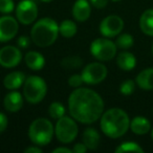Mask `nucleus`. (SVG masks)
Returning <instances> with one entry per match:
<instances>
[{
    "instance_id": "nucleus-11",
    "label": "nucleus",
    "mask_w": 153,
    "mask_h": 153,
    "mask_svg": "<svg viewBox=\"0 0 153 153\" xmlns=\"http://www.w3.org/2000/svg\"><path fill=\"white\" fill-rule=\"evenodd\" d=\"M22 60L20 49L13 45H7L0 49V65L5 68H13L17 66Z\"/></svg>"
},
{
    "instance_id": "nucleus-13",
    "label": "nucleus",
    "mask_w": 153,
    "mask_h": 153,
    "mask_svg": "<svg viewBox=\"0 0 153 153\" xmlns=\"http://www.w3.org/2000/svg\"><path fill=\"white\" fill-rule=\"evenodd\" d=\"M3 106L9 112H18L23 106V97L18 91H11L3 99Z\"/></svg>"
},
{
    "instance_id": "nucleus-18",
    "label": "nucleus",
    "mask_w": 153,
    "mask_h": 153,
    "mask_svg": "<svg viewBox=\"0 0 153 153\" xmlns=\"http://www.w3.org/2000/svg\"><path fill=\"white\" fill-rule=\"evenodd\" d=\"M150 128V122L144 117H135L132 121H130V129L133 133L138 134V135H144L148 133Z\"/></svg>"
},
{
    "instance_id": "nucleus-8",
    "label": "nucleus",
    "mask_w": 153,
    "mask_h": 153,
    "mask_svg": "<svg viewBox=\"0 0 153 153\" xmlns=\"http://www.w3.org/2000/svg\"><path fill=\"white\" fill-rule=\"evenodd\" d=\"M107 68L100 62H94L86 65L82 70V79L84 83L96 85L103 82L107 76Z\"/></svg>"
},
{
    "instance_id": "nucleus-19",
    "label": "nucleus",
    "mask_w": 153,
    "mask_h": 153,
    "mask_svg": "<svg viewBox=\"0 0 153 153\" xmlns=\"http://www.w3.org/2000/svg\"><path fill=\"white\" fill-rule=\"evenodd\" d=\"M136 84L145 90L153 89V68H146L142 70L136 76Z\"/></svg>"
},
{
    "instance_id": "nucleus-28",
    "label": "nucleus",
    "mask_w": 153,
    "mask_h": 153,
    "mask_svg": "<svg viewBox=\"0 0 153 153\" xmlns=\"http://www.w3.org/2000/svg\"><path fill=\"white\" fill-rule=\"evenodd\" d=\"M15 9L13 0H0V13L7 15L12 13Z\"/></svg>"
},
{
    "instance_id": "nucleus-6",
    "label": "nucleus",
    "mask_w": 153,
    "mask_h": 153,
    "mask_svg": "<svg viewBox=\"0 0 153 153\" xmlns=\"http://www.w3.org/2000/svg\"><path fill=\"white\" fill-rule=\"evenodd\" d=\"M78 132L79 128L74 117L64 115L57 120V124L55 126V134L59 142L63 144H69L74 142L78 135Z\"/></svg>"
},
{
    "instance_id": "nucleus-35",
    "label": "nucleus",
    "mask_w": 153,
    "mask_h": 153,
    "mask_svg": "<svg viewBox=\"0 0 153 153\" xmlns=\"http://www.w3.org/2000/svg\"><path fill=\"white\" fill-rule=\"evenodd\" d=\"M25 153H42V150L41 148H38V147H28L24 150Z\"/></svg>"
},
{
    "instance_id": "nucleus-29",
    "label": "nucleus",
    "mask_w": 153,
    "mask_h": 153,
    "mask_svg": "<svg viewBox=\"0 0 153 153\" xmlns=\"http://www.w3.org/2000/svg\"><path fill=\"white\" fill-rule=\"evenodd\" d=\"M84 83L83 79H82V76L81 74H72L70 76V78L68 79V84H69L70 87L72 88H79L82 84Z\"/></svg>"
},
{
    "instance_id": "nucleus-39",
    "label": "nucleus",
    "mask_w": 153,
    "mask_h": 153,
    "mask_svg": "<svg viewBox=\"0 0 153 153\" xmlns=\"http://www.w3.org/2000/svg\"><path fill=\"white\" fill-rule=\"evenodd\" d=\"M152 53H153V45H152Z\"/></svg>"
},
{
    "instance_id": "nucleus-37",
    "label": "nucleus",
    "mask_w": 153,
    "mask_h": 153,
    "mask_svg": "<svg viewBox=\"0 0 153 153\" xmlns=\"http://www.w3.org/2000/svg\"><path fill=\"white\" fill-rule=\"evenodd\" d=\"M111 1H113V2H119V1H121V0H111Z\"/></svg>"
},
{
    "instance_id": "nucleus-31",
    "label": "nucleus",
    "mask_w": 153,
    "mask_h": 153,
    "mask_svg": "<svg viewBox=\"0 0 153 153\" xmlns=\"http://www.w3.org/2000/svg\"><path fill=\"white\" fill-rule=\"evenodd\" d=\"M88 150V148L85 146L84 143H78L74 146L72 148V152L74 153H86Z\"/></svg>"
},
{
    "instance_id": "nucleus-27",
    "label": "nucleus",
    "mask_w": 153,
    "mask_h": 153,
    "mask_svg": "<svg viewBox=\"0 0 153 153\" xmlns=\"http://www.w3.org/2000/svg\"><path fill=\"white\" fill-rule=\"evenodd\" d=\"M134 89H135V83L132 80H126L120 86V91L124 96H130V94H132Z\"/></svg>"
},
{
    "instance_id": "nucleus-25",
    "label": "nucleus",
    "mask_w": 153,
    "mask_h": 153,
    "mask_svg": "<svg viewBox=\"0 0 153 153\" xmlns=\"http://www.w3.org/2000/svg\"><path fill=\"white\" fill-rule=\"evenodd\" d=\"M48 114L51 115V117H53V119L59 120L60 117L65 115V107L60 102H53L49 105Z\"/></svg>"
},
{
    "instance_id": "nucleus-9",
    "label": "nucleus",
    "mask_w": 153,
    "mask_h": 153,
    "mask_svg": "<svg viewBox=\"0 0 153 153\" xmlns=\"http://www.w3.org/2000/svg\"><path fill=\"white\" fill-rule=\"evenodd\" d=\"M16 17L22 24H32L38 17V7L32 0H22L16 7Z\"/></svg>"
},
{
    "instance_id": "nucleus-32",
    "label": "nucleus",
    "mask_w": 153,
    "mask_h": 153,
    "mask_svg": "<svg viewBox=\"0 0 153 153\" xmlns=\"http://www.w3.org/2000/svg\"><path fill=\"white\" fill-rule=\"evenodd\" d=\"M7 124H9V122H7V115H5L4 113L0 112V133L7 129Z\"/></svg>"
},
{
    "instance_id": "nucleus-12",
    "label": "nucleus",
    "mask_w": 153,
    "mask_h": 153,
    "mask_svg": "<svg viewBox=\"0 0 153 153\" xmlns=\"http://www.w3.org/2000/svg\"><path fill=\"white\" fill-rule=\"evenodd\" d=\"M18 21L12 16L0 17V42H7L12 40L18 33Z\"/></svg>"
},
{
    "instance_id": "nucleus-4",
    "label": "nucleus",
    "mask_w": 153,
    "mask_h": 153,
    "mask_svg": "<svg viewBox=\"0 0 153 153\" xmlns=\"http://www.w3.org/2000/svg\"><path fill=\"white\" fill-rule=\"evenodd\" d=\"M55 128L45 117L36 119L28 128V137L37 146H46L53 140Z\"/></svg>"
},
{
    "instance_id": "nucleus-7",
    "label": "nucleus",
    "mask_w": 153,
    "mask_h": 153,
    "mask_svg": "<svg viewBox=\"0 0 153 153\" xmlns=\"http://www.w3.org/2000/svg\"><path fill=\"white\" fill-rule=\"evenodd\" d=\"M117 44L108 38H98L90 45V53L99 61H110L117 55Z\"/></svg>"
},
{
    "instance_id": "nucleus-22",
    "label": "nucleus",
    "mask_w": 153,
    "mask_h": 153,
    "mask_svg": "<svg viewBox=\"0 0 153 153\" xmlns=\"http://www.w3.org/2000/svg\"><path fill=\"white\" fill-rule=\"evenodd\" d=\"M59 33L64 38H71L76 34V25L71 20H64L59 25Z\"/></svg>"
},
{
    "instance_id": "nucleus-38",
    "label": "nucleus",
    "mask_w": 153,
    "mask_h": 153,
    "mask_svg": "<svg viewBox=\"0 0 153 153\" xmlns=\"http://www.w3.org/2000/svg\"><path fill=\"white\" fill-rule=\"evenodd\" d=\"M151 136H152V140H153V129H152V132H151Z\"/></svg>"
},
{
    "instance_id": "nucleus-16",
    "label": "nucleus",
    "mask_w": 153,
    "mask_h": 153,
    "mask_svg": "<svg viewBox=\"0 0 153 153\" xmlns=\"http://www.w3.org/2000/svg\"><path fill=\"white\" fill-rule=\"evenodd\" d=\"M24 61L27 67L35 71L41 70L45 65L44 57L38 51H28L24 57Z\"/></svg>"
},
{
    "instance_id": "nucleus-33",
    "label": "nucleus",
    "mask_w": 153,
    "mask_h": 153,
    "mask_svg": "<svg viewBox=\"0 0 153 153\" xmlns=\"http://www.w3.org/2000/svg\"><path fill=\"white\" fill-rule=\"evenodd\" d=\"M89 2L97 9H104L108 3V0H89Z\"/></svg>"
},
{
    "instance_id": "nucleus-3",
    "label": "nucleus",
    "mask_w": 153,
    "mask_h": 153,
    "mask_svg": "<svg viewBox=\"0 0 153 153\" xmlns=\"http://www.w3.org/2000/svg\"><path fill=\"white\" fill-rule=\"evenodd\" d=\"M59 34V25L51 18L38 20L30 30L33 42L39 47H47L56 42Z\"/></svg>"
},
{
    "instance_id": "nucleus-34",
    "label": "nucleus",
    "mask_w": 153,
    "mask_h": 153,
    "mask_svg": "<svg viewBox=\"0 0 153 153\" xmlns=\"http://www.w3.org/2000/svg\"><path fill=\"white\" fill-rule=\"evenodd\" d=\"M53 153H72V150L66 148V147H59V148H56L53 151Z\"/></svg>"
},
{
    "instance_id": "nucleus-17",
    "label": "nucleus",
    "mask_w": 153,
    "mask_h": 153,
    "mask_svg": "<svg viewBox=\"0 0 153 153\" xmlns=\"http://www.w3.org/2000/svg\"><path fill=\"white\" fill-rule=\"evenodd\" d=\"M82 140L88 150H96L100 144V134L94 128H86L82 135Z\"/></svg>"
},
{
    "instance_id": "nucleus-2",
    "label": "nucleus",
    "mask_w": 153,
    "mask_h": 153,
    "mask_svg": "<svg viewBox=\"0 0 153 153\" xmlns=\"http://www.w3.org/2000/svg\"><path fill=\"white\" fill-rule=\"evenodd\" d=\"M129 128V117L121 108L108 109L101 117V129L105 135L110 138L121 137Z\"/></svg>"
},
{
    "instance_id": "nucleus-10",
    "label": "nucleus",
    "mask_w": 153,
    "mask_h": 153,
    "mask_svg": "<svg viewBox=\"0 0 153 153\" xmlns=\"http://www.w3.org/2000/svg\"><path fill=\"white\" fill-rule=\"evenodd\" d=\"M124 27V21L120 16L110 15L105 17L100 24V32L106 38L119 36Z\"/></svg>"
},
{
    "instance_id": "nucleus-24",
    "label": "nucleus",
    "mask_w": 153,
    "mask_h": 153,
    "mask_svg": "<svg viewBox=\"0 0 153 153\" xmlns=\"http://www.w3.org/2000/svg\"><path fill=\"white\" fill-rule=\"evenodd\" d=\"M117 153H123V152H138L143 153L144 150L138 144L134 142H124L115 149Z\"/></svg>"
},
{
    "instance_id": "nucleus-20",
    "label": "nucleus",
    "mask_w": 153,
    "mask_h": 153,
    "mask_svg": "<svg viewBox=\"0 0 153 153\" xmlns=\"http://www.w3.org/2000/svg\"><path fill=\"white\" fill-rule=\"evenodd\" d=\"M117 64L121 69L125 71H130L132 70L136 65V59L131 53L128 51H123L119 53L117 58Z\"/></svg>"
},
{
    "instance_id": "nucleus-36",
    "label": "nucleus",
    "mask_w": 153,
    "mask_h": 153,
    "mask_svg": "<svg viewBox=\"0 0 153 153\" xmlns=\"http://www.w3.org/2000/svg\"><path fill=\"white\" fill-rule=\"evenodd\" d=\"M41 1H42V2L47 3V2H51V1H53V0H41Z\"/></svg>"
},
{
    "instance_id": "nucleus-1",
    "label": "nucleus",
    "mask_w": 153,
    "mask_h": 153,
    "mask_svg": "<svg viewBox=\"0 0 153 153\" xmlns=\"http://www.w3.org/2000/svg\"><path fill=\"white\" fill-rule=\"evenodd\" d=\"M68 110L76 121L88 125L101 119L104 112V101L92 89L74 88L68 98Z\"/></svg>"
},
{
    "instance_id": "nucleus-30",
    "label": "nucleus",
    "mask_w": 153,
    "mask_h": 153,
    "mask_svg": "<svg viewBox=\"0 0 153 153\" xmlns=\"http://www.w3.org/2000/svg\"><path fill=\"white\" fill-rule=\"evenodd\" d=\"M30 38L26 36H21L19 37V39H18L17 43H18V46L21 47V48H27L28 46H30Z\"/></svg>"
},
{
    "instance_id": "nucleus-23",
    "label": "nucleus",
    "mask_w": 153,
    "mask_h": 153,
    "mask_svg": "<svg viewBox=\"0 0 153 153\" xmlns=\"http://www.w3.org/2000/svg\"><path fill=\"white\" fill-rule=\"evenodd\" d=\"M61 66L64 69L68 70L76 69V68H80L82 66V59L80 57H76V56L64 58L61 61Z\"/></svg>"
},
{
    "instance_id": "nucleus-21",
    "label": "nucleus",
    "mask_w": 153,
    "mask_h": 153,
    "mask_svg": "<svg viewBox=\"0 0 153 153\" xmlns=\"http://www.w3.org/2000/svg\"><path fill=\"white\" fill-rule=\"evenodd\" d=\"M140 27L144 34L153 36V10L149 9L142 14L140 18Z\"/></svg>"
},
{
    "instance_id": "nucleus-26",
    "label": "nucleus",
    "mask_w": 153,
    "mask_h": 153,
    "mask_svg": "<svg viewBox=\"0 0 153 153\" xmlns=\"http://www.w3.org/2000/svg\"><path fill=\"white\" fill-rule=\"evenodd\" d=\"M134 40L132 38V36L130 34H122L117 37V41H115V44L117 47L123 49H127L133 45Z\"/></svg>"
},
{
    "instance_id": "nucleus-14",
    "label": "nucleus",
    "mask_w": 153,
    "mask_h": 153,
    "mask_svg": "<svg viewBox=\"0 0 153 153\" xmlns=\"http://www.w3.org/2000/svg\"><path fill=\"white\" fill-rule=\"evenodd\" d=\"M91 9L87 0H76L72 7V16L76 21L84 22L90 17Z\"/></svg>"
},
{
    "instance_id": "nucleus-5",
    "label": "nucleus",
    "mask_w": 153,
    "mask_h": 153,
    "mask_svg": "<svg viewBox=\"0 0 153 153\" xmlns=\"http://www.w3.org/2000/svg\"><path fill=\"white\" fill-rule=\"evenodd\" d=\"M46 92V83L41 76H30L25 79L23 83V96L30 104L40 103L45 98Z\"/></svg>"
},
{
    "instance_id": "nucleus-15",
    "label": "nucleus",
    "mask_w": 153,
    "mask_h": 153,
    "mask_svg": "<svg viewBox=\"0 0 153 153\" xmlns=\"http://www.w3.org/2000/svg\"><path fill=\"white\" fill-rule=\"evenodd\" d=\"M25 74L21 71H13L7 74L3 80V85L7 89L16 90L23 85L25 81Z\"/></svg>"
}]
</instances>
